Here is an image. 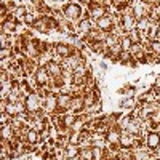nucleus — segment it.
<instances>
[{
    "label": "nucleus",
    "instance_id": "obj_1",
    "mask_svg": "<svg viewBox=\"0 0 160 160\" xmlns=\"http://www.w3.org/2000/svg\"><path fill=\"white\" fill-rule=\"evenodd\" d=\"M62 16L69 22H78L80 19L88 16V8H83L80 5V2H68V5H66L62 11Z\"/></svg>",
    "mask_w": 160,
    "mask_h": 160
},
{
    "label": "nucleus",
    "instance_id": "obj_2",
    "mask_svg": "<svg viewBox=\"0 0 160 160\" xmlns=\"http://www.w3.org/2000/svg\"><path fill=\"white\" fill-rule=\"evenodd\" d=\"M26 109H28V114L29 115H35L38 112L43 111V96L42 93H40L38 90L32 91L31 95L26 98Z\"/></svg>",
    "mask_w": 160,
    "mask_h": 160
},
{
    "label": "nucleus",
    "instance_id": "obj_3",
    "mask_svg": "<svg viewBox=\"0 0 160 160\" xmlns=\"http://www.w3.org/2000/svg\"><path fill=\"white\" fill-rule=\"evenodd\" d=\"M43 112L50 117L58 114V95L56 93L48 91L43 96Z\"/></svg>",
    "mask_w": 160,
    "mask_h": 160
},
{
    "label": "nucleus",
    "instance_id": "obj_4",
    "mask_svg": "<svg viewBox=\"0 0 160 160\" xmlns=\"http://www.w3.org/2000/svg\"><path fill=\"white\" fill-rule=\"evenodd\" d=\"M108 15V8H106L104 2H90L88 5V18L93 21H99L101 18H104Z\"/></svg>",
    "mask_w": 160,
    "mask_h": 160
},
{
    "label": "nucleus",
    "instance_id": "obj_5",
    "mask_svg": "<svg viewBox=\"0 0 160 160\" xmlns=\"http://www.w3.org/2000/svg\"><path fill=\"white\" fill-rule=\"evenodd\" d=\"M144 146L148 148L152 154L160 149V133L158 131H149L144 136Z\"/></svg>",
    "mask_w": 160,
    "mask_h": 160
},
{
    "label": "nucleus",
    "instance_id": "obj_6",
    "mask_svg": "<svg viewBox=\"0 0 160 160\" xmlns=\"http://www.w3.org/2000/svg\"><path fill=\"white\" fill-rule=\"evenodd\" d=\"M75 47L74 45H69V43H66V42H58V43H55V55H58V56H61L62 59H66V58H69V56H72L74 53H75Z\"/></svg>",
    "mask_w": 160,
    "mask_h": 160
},
{
    "label": "nucleus",
    "instance_id": "obj_7",
    "mask_svg": "<svg viewBox=\"0 0 160 160\" xmlns=\"http://www.w3.org/2000/svg\"><path fill=\"white\" fill-rule=\"evenodd\" d=\"M151 158H154V154L142 144L131 149V160H151Z\"/></svg>",
    "mask_w": 160,
    "mask_h": 160
},
{
    "label": "nucleus",
    "instance_id": "obj_8",
    "mask_svg": "<svg viewBox=\"0 0 160 160\" xmlns=\"http://www.w3.org/2000/svg\"><path fill=\"white\" fill-rule=\"evenodd\" d=\"M120 136H122V130L120 127H114L106 133V141L111 146H120Z\"/></svg>",
    "mask_w": 160,
    "mask_h": 160
},
{
    "label": "nucleus",
    "instance_id": "obj_9",
    "mask_svg": "<svg viewBox=\"0 0 160 160\" xmlns=\"http://www.w3.org/2000/svg\"><path fill=\"white\" fill-rule=\"evenodd\" d=\"M69 112L77 114V115H80V114H83V112H85V98H83V95L74 96V99H72V106H71V111H69Z\"/></svg>",
    "mask_w": 160,
    "mask_h": 160
},
{
    "label": "nucleus",
    "instance_id": "obj_10",
    "mask_svg": "<svg viewBox=\"0 0 160 160\" xmlns=\"http://www.w3.org/2000/svg\"><path fill=\"white\" fill-rule=\"evenodd\" d=\"M47 69H48V74H50L51 80H59V78H62V72H64V69H62V66H61L59 62L51 61V62L47 66Z\"/></svg>",
    "mask_w": 160,
    "mask_h": 160
},
{
    "label": "nucleus",
    "instance_id": "obj_11",
    "mask_svg": "<svg viewBox=\"0 0 160 160\" xmlns=\"http://www.w3.org/2000/svg\"><path fill=\"white\" fill-rule=\"evenodd\" d=\"M106 37H108V34L99 31L98 28H95L88 35H87V45L90 43H96V42H106Z\"/></svg>",
    "mask_w": 160,
    "mask_h": 160
},
{
    "label": "nucleus",
    "instance_id": "obj_12",
    "mask_svg": "<svg viewBox=\"0 0 160 160\" xmlns=\"http://www.w3.org/2000/svg\"><path fill=\"white\" fill-rule=\"evenodd\" d=\"M42 141H43V139H42V136H40V133L35 131L34 128H31V130L28 131V135H26V142L31 144V146H34V148H37V146L42 142Z\"/></svg>",
    "mask_w": 160,
    "mask_h": 160
},
{
    "label": "nucleus",
    "instance_id": "obj_13",
    "mask_svg": "<svg viewBox=\"0 0 160 160\" xmlns=\"http://www.w3.org/2000/svg\"><path fill=\"white\" fill-rule=\"evenodd\" d=\"M61 115H62V128H68V130H71L74 127V123L78 118V115L72 114V112H66V114H61Z\"/></svg>",
    "mask_w": 160,
    "mask_h": 160
},
{
    "label": "nucleus",
    "instance_id": "obj_14",
    "mask_svg": "<svg viewBox=\"0 0 160 160\" xmlns=\"http://www.w3.org/2000/svg\"><path fill=\"white\" fill-rule=\"evenodd\" d=\"M88 48H90V51L93 53V55H101V56L106 53V50H108V47H106V43H104V42L90 43V45H88Z\"/></svg>",
    "mask_w": 160,
    "mask_h": 160
},
{
    "label": "nucleus",
    "instance_id": "obj_15",
    "mask_svg": "<svg viewBox=\"0 0 160 160\" xmlns=\"http://www.w3.org/2000/svg\"><path fill=\"white\" fill-rule=\"evenodd\" d=\"M104 43H106V47H108V50H112L114 47H117L120 43V37L117 34L111 32V34H108V37H106V42Z\"/></svg>",
    "mask_w": 160,
    "mask_h": 160
},
{
    "label": "nucleus",
    "instance_id": "obj_16",
    "mask_svg": "<svg viewBox=\"0 0 160 160\" xmlns=\"http://www.w3.org/2000/svg\"><path fill=\"white\" fill-rule=\"evenodd\" d=\"M127 35L130 37V40H131L133 43H142V40H144V34H142L139 29H133V31H130Z\"/></svg>",
    "mask_w": 160,
    "mask_h": 160
},
{
    "label": "nucleus",
    "instance_id": "obj_17",
    "mask_svg": "<svg viewBox=\"0 0 160 160\" xmlns=\"http://www.w3.org/2000/svg\"><path fill=\"white\" fill-rule=\"evenodd\" d=\"M78 154H80V148L78 146H74V144H69L68 148L64 149V155L68 157V160L74 158V157H78Z\"/></svg>",
    "mask_w": 160,
    "mask_h": 160
},
{
    "label": "nucleus",
    "instance_id": "obj_18",
    "mask_svg": "<svg viewBox=\"0 0 160 160\" xmlns=\"http://www.w3.org/2000/svg\"><path fill=\"white\" fill-rule=\"evenodd\" d=\"M120 45H122V50L123 51H130L131 47H133V42L130 40L128 35H123V37H120Z\"/></svg>",
    "mask_w": 160,
    "mask_h": 160
},
{
    "label": "nucleus",
    "instance_id": "obj_19",
    "mask_svg": "<svg viewBox=\"0 0 160 160\" xmlns=\"http://www.w3.org/2000/svg\"><path fill=\"white\" fill-rule=\"evenodd\" d=\"M82 133V131H80ZM80 133H77V131H72L71 135H69V144H74V146H78L80 144Z\"/></svg>",
    "mask_w": 160,
    "mask_h": 160
},
{
    "label": "nucleus",
    "instance_id": "obj_20",
    "mask_svg": "<svg viewBox=\"0 0 160 160\" xmlns=\"http://www.w3.org/2000/svg\"><path fill=\"white\" fill-rule=\"evenodd\" d=\"M104 155H106V149L93 148V157H95V160H104Z\"/></svg>",
    "mask_w": 160,
    "mask_h": 160
},
{
    "label": "nucleus",
    "instance_id": "obj_21",
    "mask_svg": "<svg viewBox=\"0 0 160 160\" xmlns=\"http://www.w3.org/2000/svg\"><path fill=\"white\" fill-rule=\"evenodd\" d=\"M11 122V117L8 114H0V123L2 125H8Z\"/></svg>",
    "mask_w": 160,
    "mask_h": 160
},
{
    "label": "nucleus",
    "instance_id": "obj_22",
    "mask_svg": "<svg viewBox=\"0 0 160 160\" xmlns=\"http://www.w3.org/2000/svg\"><path fill=\"white\" fill-rule=\"evenodd\" d=\"M152 88H154L155 91H158V93H160V74H157V77L154 78V83H152Z\"/></svg>",
    "mask_w": 160,
    "mask_h": 160
},
{
    "label": "nucleus",
    "instance_id": "obj_23",
    "mask_svg": "<svg viewBox=\"0 0 160 160\" xmlns=\"http://www.w3.org/2000/svg\"><path fill=\"white\" fill-rule=\"evenodd\" d=\"M108 68H109V66L106 64V61H99V69L101 71H108Z\"/></svg>",
    "mask_w": 160,
    "mask_h": 160
},
{
    "label": "nucleus",
    "instance_id": "obj_24",
    "mask_svg": "<svg viewBox=\"0 0 160 160\" xmlns=\"http://www.w3.org/2000/svg\"><path fill=\"white\" fill-rule=\"evenodd\" d=\"M157 40H160V26H158V32H157Z\"/></svg>",
    "mask_w": 160,
    "mask_h": 160
},
{
    "label": "nucleus",
    "instance_id": "obj_25",
    "mask_svg": "<svg viewBox=\"0 0 160 160\" xmlns=\"http://www.w3.org/2000/svg\"><path fill=\"white\" fill-rule=\"evenodd\" d=\"M69 160H82L80 157H74V158H69Z\"/></svg>",
    "mask_w": 160,
    "mask_h": 160
},
{
    "label": "nucleus",
    "instance_id": "obj_26",
    "mask_svg": "<svg viewBox=\"0 0 160 160\" xmlns=\"http://www.w3.org/2000/svg\"><path fill=\"white\" fill-rule=\"evenodd\" d=\"M111 160H122V158H120V157H114V158H111Z\"/></svg>",
    "mask_w": 160,
    "mask_h": 160
},
{
    "label": "nucleus",
    "instance_id": "obj_27",
    "mask_svg": "<svg viewBox=\"0 0 160 160\" xmlns=\"http://www.w3.org/2000/svg\"><path fill=\"white\" fill-rule=\"evenodd\" d=\"M157 106H158V108H160V98H158V101H157Z\"/></svg>",
    "mask_w": 160,
    "mask_h": 160
},
{
    "label": "nucleus",
    "instance_id": "obj_28",
    "mask_svg": "<svg viewBox=\"0 0 160 160\" xmlns=\"http://www.w3.org/2000/svg\"><path fill=\"white\" fill-rule=\"evenodd\" d=\"M50 160H58V158H56V157H51V158H50Z\"/></svg>",
    "mask_w": 160,
    "mask_h": 160
},
{
    "label": "nucleus",
    "instance_id": "obj_29",
    "mask_svg": "<svg viewBox=\"0 0 160 160\" xmlns=\"http://www.w3.org/2000/svg\"><path fill=\"white\" fill-rule=\"evenodd\" d=\"M151 160H157V158H151Z\"/></svg>",
    "mask_w": 160,
    "mask_h": 160
}]
</instances>
